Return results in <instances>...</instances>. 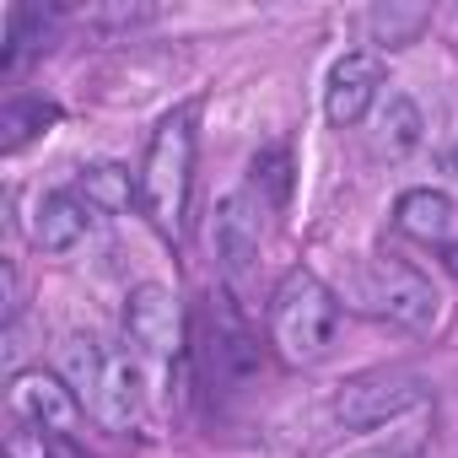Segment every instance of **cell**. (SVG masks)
Segmentation results:
<instances>
[{
  "instance_id": "cell-7",
  "label": "cell",
  "mask_w": 458,
  "mask_h": 458,
  "mask_svg": "<svg viewBox=\"0 0 458 458\" xmlns=\"http://www.w3.org/2000/svg\"><path fill=\"white\" fill-rule=\"evenodd\" d=\"M383 98V60L372 49H351L335 60L329 87H324V114L335 130H351L372 114V103Z\"/></svg>"
},
{
  "instance_id": "cell-13",
  "label": "cell",
  "mask_w": 458,
  "mask_h": 458,
  "mask_svg": "<svg viewBox=\"0 0 458 458\" xmlns=\"http://www.w3.org/2000/svg\"><path fill=\"white\" fill-rule=\"evenodd\" d=\"M103 361H108V351H103V340H98V335H65V345H60V377L76 388V399H81V404H87V394L98 388Z\"/></svg>"
},
{
  "instance_id": "cell-9",
  "label": "cell",
  "mask_w": 458,
  "mask_h": 458,
  "mask_svg": "<svg viewBox=\"0 0 458 458\" xmlns=\"http://www.w3.org/2000/svg\"><path fill=\"white\" fill-rule=\"evenodd\" d=\"M178 335H183V324H178V302H173L167 286L146 281V286H135V292L124 297V340H130L140 356L167 361V356L178 351Z\"/></svg>"
},
{
  "instance_id": "cell-10",
  "label": "cell",
  "mask_w": 458,
  "mask_h": 458,
  "mask_svg": "<svg viewBox=\"0 0 458 458\" xmlns=\"http://www.w3.org/2000/svg\"><path fill=\"white\" fill-rule=\"evenodd\" d=\"M87 410H92L103 426H114V431L140 426V410H146V377H140V367H135L130 356H114V351H108V361H103V372H98V388L87 394Z\"/></svg>"
},
{
  "instance_id": "cell-19",
  "label": "cell",
  "mask_w": 458,
  "mask_h": 458,
  "mask_svg": "<svg viewBox=\"0 0 458 458\" xmlns=\"http://www.w3.org/2000/svg\"><path fill=\"white\" fill-rule=\"evenodd\" d=\"M351 458H410L404 447H361V453H351Z\"/></svg>"
},
{
  "instance_id": "cell-14",
  "label": "cell",
  "mask_w": 458,
  "mask_h": 458,
  "mask_svg": "<svg viewBox=\"0 0 458 458\" xmlns=\"http://www.w3.org/2000/svg\"><path fill=\"white\" fill-rule=\"evenodd\" d=\"M420 135H426L420 108H415L410 98H388V108H383V119H377V151H383V157H410V151L420 146Z\"/></svg>"
},
{
  "instance_id": "cell-5",
  "label": "cell",
  "mask_w": 458,
  "mask_h": 458,
  "mask_svg": "<svg viewBox=\"0 0 458 458\" xmlns=\"http://www.w3.org/2000/svg\"><path fill=\"white\" fill-rule=\"evenodd\" d=\"M367 297H372V308H377L383 318H394V324H404V329H431V324L442 318V297H437V286H431L410 259H399V254L372 259Z\"/></svg>"
},
{
  "instance_id": "cell-3",
  "label": "cell",
  "mask_w": 458,
  "mask_h": 458,
  "mask_svg": "<svg viewBox=\"0 0 458 458\" xmlns=\"http://www.w3.org/2000/svg\"><path fill=\"white\" fill-rule=\"evenodd\" d=\"M194 345H199V372H205V383L221 388V394L249 388V383L259 377V367H265L259 340L249 335V324L226 308L221 297L205 302V313H199V324H194Z\"/></svg>"
},
{
  "instance_id": "cell-1",
  "label": "cell",
  "mask_w": 458,
  "mask_h": 458,
  "mask_svg": "<svg viewBox=\"0 0 458 458\" xmlns=\"http://www.w3.org/2000/svg\"><path fill=\"white\" fill-rule=\"evenodd\" d=\"M335 340H340V297L313 270H292L270 297V345L292 367H308L324 361Z\"/></svg>"
},
{
  "instance_id": "cell-18",
  "label": "cell",
  "mask_w": 458,
  "mask_h": 458,
  "mask_svg": "<svg viewBox=\"0 0 458 458\" xmlns=\"http://www.w3.org/2000/svg\"><path fill=\"white\" fill-rule=\"evenodd\" d=\"M420 28H426V12H394V6H377V12H372V33H377L388 49L415 44Z\"/></svg>"
},
{
  "instance_id": "cell-16",
  "label": "cell",
  "mask_w": 458,
  "mask_h": 458,
  "mask_svg": "<svg viewBox=\"0 0 458 458\" xmlns=\"http://www.w3.org/2000/svg\"><path fill=\"white\" fill-rule=\"evenodd\" d=\"M44 124H55V103H38V98H17V103H6V114H0V146L6 151H22Z\"/></svg>"
},
{
  "instance_id": "cell-20",
  "label": "cell",
  "mask_w": 458,
  "mask_h": 458,
  "mask_svg": "<svg viewBox=\"0 0 458 458\" xmlns=\"http://www.w3.org/2000/svg\"><path fill=\"white\" fill-rule=\"evenodd\" d=\"M442 259H447V270L458 276V243H447V249H442Z\"/></svg>"
},
{
  "instance_id": "cell-8",
  "label": "cell",
  "mask_w": 458,
  "mask_h": 458,
  "mask_svg": "<svg viewBox=\"0 0 458 458\" xmlns=\"http://www.w3.org/2000/svg\"><path fill=\"white\" fill-rule=\"evenodd\" d=\"M98 221H108L98 205H92V194L71 178V183H60V189H49L44 199H38V210H33V243L44 249V254H65V249H76Z\"/></svg>"
},
{
  "instance_id": "cell-2",
  "label": "cell",
  "mask_w": 458,
  "mask_h": 458,
  "mask_svg": "<svg viewBox=\"0 0 458 458\" xmlns=\"http://www.w3.org/2000/svg\"><path fill=\"white\" fill-rule=\"evenodd\" d=\"M189 183H194V108H173L140 162V205L162 233H178L189 210Z\"/></svg>"
},
{
  "instance_id": "cell-4",
  "label": "cell",
  "mask_w": 458,
  "mask_h": 458,
  "mask_svg": "<svg viewBox=\"0 0 458 458\" xmlns=\"http://www.w3.org/2000/svg\"><path fill=\"white\" fill-rule=\"evenodd\" d=\"M415 404H426V383L415 372H399V367L394 372L388 367L361 372V377L340 383V394H335V415L351 431H372V426H383V420H394V415H404Z\"/></svg>"
},
{
  "instance_id": "cell-15",
  "label": "cell",
  "mask_w": 458,
  "mask_h": 458,
  "mask_svg": "<svg viewBox=\"0 0 458 458\" xmlns=\"http://www.w3.org/2000/svg\"><path fill=\"white\" fill-rule=\"evenodd\" d=\"M6 453L12 458H92L76 447V437H55V431H38L28 420H12L6 426Z\"/></svg>"
},
{
  "instance_id": "cell-11",
  "label": "cell",
  "mask_w": 458,
  "mask_h": 458,
  "mask_svg": "<svg viewBox=\"0 0 458 458\" xmlns=\"http://www.w3.org/2000/svg\"><path fill=\"white\" fill-rule=\"evenodd\" d=\"M259 210H265V199H254V194H226V199L216 205L210 243H216L221 265L233 270V276L259 254Z\"/></svg>"
},
{
  "instance_id": "cell-12",
  "label": "cell",
  "mask_w": 458,
  "mask_h": 458,
  "mask_svg": "<svg viewBox=\"0 0 458 458\" xmlns=\"http://www.w3.org/2000/svg\"><path fill=\"white\" fill-rule=\"evenodd\" d=\"M394 226L415 243L447 249V243H458V205L442 189H404L394 205Z\"/></svg>"
},
{
  "instance_id": "cell-21",
  "label": "cell",
  "mask_w": 458,
  "mask_h": 458,
  "mask_svg": "<svg viewBox=\"0 0 458 458\" xmlns=\"http://www.w3.org/2000/svg\"><path fill=\"white\" fill-rule=\"evenodd\" d=\"M453 162H458V151H453Z\"/></svg>"
},
{
  "instance_id": "cell-17",
  "label": "cell",
  "mask_w": 458,
  "mask_h": 458,
  "mask_svg": "<svg viewBox=\"0 0 458 458\" xmlns=\"http://www.w3.org/2000/svg\"><path fill=\"white\" fill-rule=\"evenodd\" d=\"M76 183L92 194V205H98L103 216H114V210H124V205H130V173H124V167H114V162L76 173Z\"/></svg>"
},
{
  "instance_id": "cell-6",
  "label": "cell",
  "mask_w": 458,
  "mask_h": 458,
  "mask_svg": "<svg viewBox=\"0 0 458 458\" xmlns=\"http://www.w3.org/2000/svg\"><path fill=\"white\" fill-rule=\"evenodd\" d=\"M6 404H12V420H28L55 437H76V426H81V399L55 372H17Z\"/></svg>"
}]
</instances>
